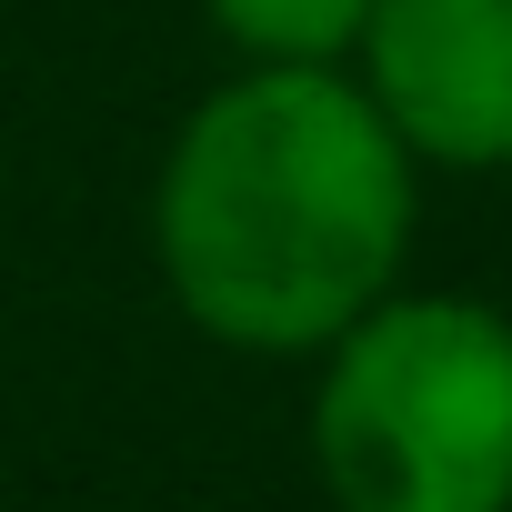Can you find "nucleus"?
I'll return each mask as SVG.
<instances>
[{
	"label": "nucleus",
	"mask_w": 512,
	"mask_h": 512,
	"mask_svg": "<svg viewBox=\"0 0 512 512\" xmlns=\"http://www.w3.org/2000/svg\"><path fill=\"white\" fill-rule=\"evenodd\" d=\"M422 161L352 61H251L191 101L151 181V251L191 332L251 362H322L402 292Z\"/></svg>",
	"instance_id": "nucleus-1"
},
{
	"label": "nucleus",
	"mask_w": 512,
	"mask_h": 512,
	"mask_svg": "<svg viewBox=\"0 0 512 512\" xmlns=\"http://www.w3.org/2000/svg\"><path fill=\"white\" fill-rule=\"evenodd\" d=\"M332 512H512V312L472 292L372 302L312 382Z\"/></svg>",
	"instance_id": "nucleus-2"
},
{
	"label": "nucleus",
	"mask_w": 512,
	"mask_h": 512,
	"mask_svg": "<svg viewBox=\"0 0 512 512\" xmlns=\"http://www.w3.org/2000/svg\"><path fill=\"white\" fill-rule=\"evenodd\" d=\"M352 71L412 161L512 171V0H382Z\"/></svg>",
	"instance_id": "nucleus-3"
},
{
	"label": "nucleus",
	"mask_w": 512,
	"mask_h": 512,
	"mask_svg": "<svg viewBox=\"0 0 512 512\" xmlns=\"http://www.w3.org/2000/svg\"><path fill=\"white\" fill-rule=\"evenodd\" d=\"M241 61H352L382 0H201Z\"/></svg>",
	"instance_id": "nucleus-4"
}]
</instances>
